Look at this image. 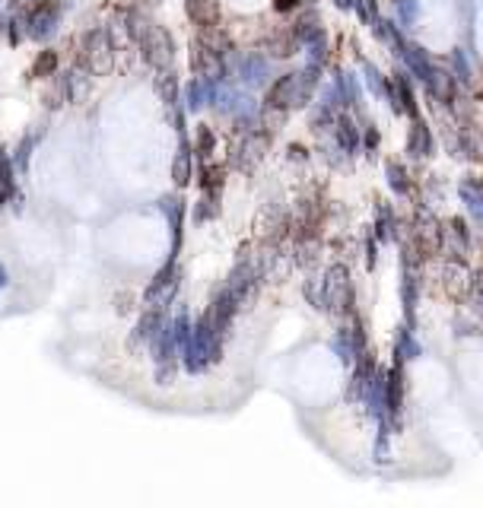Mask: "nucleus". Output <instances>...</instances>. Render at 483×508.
<instances>
[{
  "mask_svg": "<svg viewBox=\"0 0 483 508\" xmlns=\"http://www.w3.org/2000/svg\"><path fill=\"white\" fill-rule=\"evenodd\" d=\"M54 67H58V54H54V51H42L36 67H32V77H51Z\"/></svg>",
  "mask_w": 483,
  "mask_h": 508,
  "instance_id": "f257e3e1",
  "label": "nucleus"
}]
</instances>
